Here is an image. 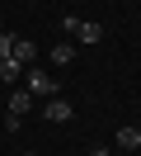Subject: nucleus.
<instances>
[{"mask_svg": "<svg viewBox=\"0 0 141 156\" xmlns=\"http://www.w3.org/2000/svg\"><path fill=\"white\" fill-rule=\"evenodd\" d=\"M56 85H61V80H52L42 66H28V71H24V90H28L33 99H56Z\"/></svg>", "mask_w": 141, "mask_h": 156, "instance_id": "f257e3e1", "label": "nucleus"}, {"mask_svg": "<svg viewBox=\"0 0 141 156\" xmlns=\"http://www.w3.org/2000/svg\"><path fill=\"white\" fill-rule=\"evenodd\" d=\"M61 29L71 33V38H80V43H99V38H103V24H94V19H75V14H66Z\"/></svg>", "mask_w": 141, "mask_h": 156, "instance_id": "f03ea898", "label": "nucleus"}, {"mask_svg": "<svg viewBox=\"0 0 141 156\" xmlns=\"http://www.w3.org/2000/svg\"><path fill=\"white\" fill-rule=\"evenodd\" d=\"M9 57L19 62V66H38V43H28V38H14V48H9Z\"/></svg>", "mask_w": 141, "mask_h": 156, "instance_id": "7ed1b4c3", "label": "nucleus"}, {"mask_svg": "<svg viewBox=\"0 0 141 156\" xmlns=\"http://www.w3.org/2000/svg\"><path fill=\"white\" fill-rule=\"evenodd\" d=\"M33 104H38V99L28 95L24 85H14V90H9V118H24V114H28V109H33Z\"/></svg>", "mask_w": 141, "mask_h": 156, "instance_id": "20e7f679", "label": "nucleus"}, {"mask_svg": "<svg viewBox=\"0 0 141 156\" xmlns=\"http://www.w3.org/2000/svg\"><path fill=\"white\" fill-rule=\"evenodd\" d=\"M0 80H5V85H9V90H14V85H19V80H24V66H19V62H14V57H5V62H0Z\"/></svg>", "mask_w": 141, "mask_h": 156, "instance_id": "39448f33", "label": "nucleus"}, {"mask_svg": "<svg viewBox=\"0 0 141 156\" xmlns=\"http://www.w3.org/2000/svg\"><path fill=\"white\" fill-rule=\"evenodd\" d=\"M118 147H122V151H136V147H141V128L136 123H132V128H118Z\"/></svg>", "mask_w": 141, "mask_h": 156, "instance_id": "423d86ee", "label": "nucleus"}, {"mask_svg": "<svg viewBox=\"0 0 141 156\" xmlns=\"http://www.w3.org/2000/svg\"><path fill=\"white\" fill-rule=\"evenodd\" d=\"M71 118V104L66 99H47V123H66Z\"/></svg>", "mask_w": 141, "mask_h": 156, "instance_id": "0eeeda50", "label": "nucleus"}, {"mask_svg": "<svg viewBox=\"0 0 141 156\" xmlns=\"http://www.w3.org/2000/svg\"><path fill=\"white\" fill-rule=\"evenodd\" d=\"M71 62H75V48L71 43H56L52 48V66H71Z\"/></svg>", "mask_w": 141, "mask_h": 156, "instance_id": "6e6552de", "label": "nucleus"}, {"mask_svg": "<svg viewBox=\"0 0 141 156\" xmlns=\"http://www.w3.org/2000/svg\"><path fill=\"white\" fill-rule=\"evenodd\" d=\"M9 48H14V38H9V33H0V62L9 57Z\"/></svg>", "mask_w": 141, "mask_h": 156, "instance_id": "1a4fd4ad", "label": "nucleus"}, {"mask_svg": "<svg viewBox=\"0 0 141 156\" xmlns=\"http://www.w3.org/2000/svg\"><path fill=\"white\" fill-rule=\"evenodd\" d=\"M89 156H113V151H103V147H94V151H89Z\"/></svg>", "mask_w": 141, "mask_h": 156, "instance_id": "9d476101", "label": "nucleus"}, {"mask_svg": "<svg viewBox=\"0 0 141 156\" xmlns=\"http://www.w3.org/2000/svg\"><path fill=\"white\" fill-rule=\"evenodd\" d=\"M24 156H38V151H24Z\"/></svg>", "mask_w": 141, "mask_h": 156, "instance_id": "9b49d317", "label": "nucleus"}]
</instances>
